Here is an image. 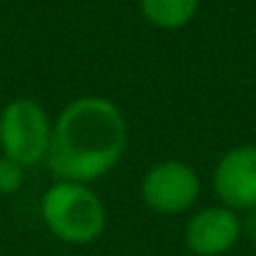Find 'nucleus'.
<instances>
[{"label":"nucleus","mask_w":256,"mask_h":256,"mask_svg":"<svg viewBox=\"0 0 256 256\" xmlns=\"http://www.w3.org/2000/svg\"><path fill=\"white\" fill-rule=\"evenodd\" d=\"M128 146L123 110L103 96L70 100L53 120L48 168L56 181L93 184L110 174Z\"/></svg>","instance_id":"f257e3e1"},{"label":"nucleus","mask_w":256,"mask_h":256,"mask_svg":"<svg viewBox=\"0 0 256 256\" xmlns=\"http://www.w3.org/2000/svg\"><path fill=\"white\" fill-rule=\"evenodd\" d=\"M40 218L46 228L63 244L88 246L106 231V204L88 184L56 181L40 198Z\"/></svg>","instance_id":"f03ea898"},{"label":"nucleus","mask_w":256,"mask_h":256,"mask_svg":"<svg viewBox=\"0 0 256 256\" xmlns=\"http://www.w3.org/2000/svg\"><path fill=\"white\" fill-rule=\"evenodd\" d=\"M50 136L53 120L36 98H13L0 110V151L23 168L48 158Z\"/></svg>","instance_id":"7ed1b4c3"},{"label":"nucleus","mask_w":256,"mask_h":256,"mask_svg":"<svg viewBox=\"0 0 256 256\" xmlns=\"http://www.w3.org/2000/svg\"><path fill=\"white\" fill-rule=\"evenodd\" d=\"M201 196V178L194 166L178 158L154 164L141 178V201L158 216L186 214Z\"/></svg>","instance_id":"20e7f679"},{"label":"nucleus","mask_w":256,"mask_h":256,"mask_svg":"<svg viewBox=\"0 0 256 256\" xmlns=\"http://www.w3.org/2000/svg\"><path fill=\"white\" fill-rule=\"evenodd\" d=\"M214 191L236 214L256 211V146L228 148L214 166Z\"/></svg>","instance_id":"39448f33"},{"label":"nucleus","mask_w":256,"mask_h":256,"mask_svg":"<svg viewBox=\"0 0 256 256\" xmlns=\"http://www.w3.org/2000/svg\"><path fill=\"white\" fill-rule=\"evenodd\" d=\"M184 241L194 256H224L241 241V214L224 204L206 206L186 221Z\"/></svg>","instance_id":"423d86ee"},{"label":"nucleus","mask_w":256,"mask_h":256,"mask_svg":"<svg viewBox=\"0 0 256 256\" xmlns=\"http://www.w3.org/2000/svg\"><path fill=\"white\" fill-rule=\"evenodd\" d=\"M201 0H138V10L154 28L178 30L186 28L196 13Z\"/></svg>","instance_id":"0eeeda50"},{"label":"nucleus","mask_w":256,"mask_h":256,"mask_svg":"<svg viewBox=\"0 0 256 256\" xmlns=\"http://www.w3.org/2000/svg\"><path fill=\"white\" fill-rule=\"evenodd\" d=\"M26 181V168L6 156H0V196H10L20 191Z\"/></svg>","instance_id":"6e6552de"},{"label":"nucleus","mask_w":256,"mask_h":256,"mask_svg":"<svg viewBox=\"0 0 256 256\" xmlns=\"http://www.w3.org/2000/svg\"><path fill=\"white\" fill-rule=\"evenodd\" d=\"M241 238H246L256 246V211L241 214Z\"/></svg>","instance_id":"1a4fd4ad"},{"label":"nucleus","mask_w":256,"mask_h":256,"mask_svg":"<svg viewBox=\"0 0 256 256\" xmlns=\"http://www.w3.org/2000/svg\"><path fill=\"white\" fill-rule=\"evenodd\" d=\"M0 43H3V33H0Z\"/></svg>","instance_id":"9d476101"}]
</instances>
